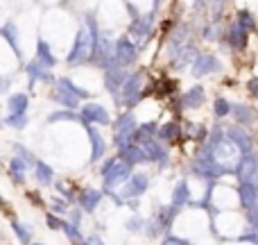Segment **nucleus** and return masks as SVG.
Wrapping results in <instances>:
<instances>
[{
    "label": "nucleus",
    "instance_id": "obj_1",
    "mask_svg": "<svg viewBox=\"0 0 258 245\" xmlns=\"http://www.w3.org/2000/svg\"><path fill=\"white\" fill-rule=\"evenodd\" d=\"M134 173V166L127 164L120 157H104L100 164V175H102V191H116L118 186L127 182Z\"/></svg>",
    "mask_w": 258,
    "mask_h": 245
},
{
    "label": "nucleus",
    "instance_id": "obj_2",
    "mask_svg": "<svg viewBox=\"0 0 258 245\" xmlns=\"http://www.w3.org/2000/svg\"><path fill=\"white\" fill-rule=\"evenodd\" d=\"M93 36H91V32L86 30L84 23H80V27H77V34L75 39H73V45L71 50H68L66 55V64L68 66H82V64H91V57H93Z\"/></svg>",
    "mask_w": 258,
    "mask_h": 245
},
{
    "label": "nucleus",
    "instance_id": "obj_3",
    "mask_svg": "<svg viewBox=\"0 0 258 245\" xmlns=\"http://www.w3.org/2000/svg\"><path fill=\"white\" fill-rule=\"evenodd\" d=\"M154 12L150 14H141L138 18H132L129 21V27H127V34L132 36V41L138 45V48H145L147 39L152 36V32H154Z\"/></svg>",
    "mask_w": 258,
    "mask_h": 245
},
{
    "label": "nucleus",
    "instance_id": "obj_4",
    "mask_svg": "<svg viewBox=\"0 0 258 245\" xmlns=\"http://www.w3.org/2000/svg\"><path fill=\"white\" fill-rule=\"evenodd\" d=\"M113 127V143H116V148L125 145L134 138V132H136L138 127V121L136 116H134L132 109H125L122 114H118V118L111 123Z\"/></svg>",
    "mask_w": 258,
    "mask_h": 245
},
{
    "label": "nucleus",
    "instance_id": "obj_5",
    "mask_svg": "<svg viewBox=\"0 0 258 245\" xmlns=\"http://www.w3.org/2000/svg\"><path fill=\"white\" fill-rule=\"evenodd\" d=\"M143 84H145V71H134L127 75L125 86H122V105L127 109H134L143 100Z\"/></svg>",
    "mask_w": 258,
    "mask_h": 245
},
{
    "label": "nucleus",
    "instance_id": "obj_6",
    "mask_svg": "<svg viewBox=\"0 0 258 245\" xmlns=\"http://www.w3.org/2000/svg\"><path fill=\"white\" fill-rule=\"evenodd\" d=\"M102 73H104V89H107V93L111 95L116 105H122V86H125L129 71L125 66H113Z\"/></svg>",
    "mask_w": 258,
    "mask_h": 245
},
{
    "label": "nucleus",
    "instance_id": "obj_7",
    "mask_svg": "<svg viewBox=\"0 0 258 245\" xmlns=\"http://www.w3.org/2000/svg\"><path fill=\"white\" fill-rule=\"evenodd\" d=\"M138 55H141V48L134 43L129 34H120L116 39V59L120 66H125V68L134 66L138 62Z\"/></svg>",
    "mask_w": 258,
    "mask_h": 245
},
{
    "label": "nucleus",
    "instance_id": "obj_8",
    "mask_svg": "<svg viewBox=\"0 0 258 245\" xmlns=\"http://www.w3.org/2000/svg\"><path fill=\"white\" fill-rule=\"evenodd\" d=\"M82 127H84V132H86V136H89V143H91V148H89V161L91 164H100V161L107 157V141H104V136L98 132V127L95 125H91V123H82Z\"/></svg>",
    "mask_w": 258,
    "mask_h": 245
},
{
    "label": "nucleus",
    "instance_id": "obj_9",
    "mask_svg": "<svg viewBox=\"0 0 258 245\" xmlns=\"http://www.w3.org/2000/svg\"><path fill=\"white\" fill-rule=\"evenodd\" d=\"M80 123H91V125H111V116H109L107 107L100 103H82L80 107Z\"/></svg>",
    "mask_w": 258,
    "mask_h": 245
},
{
    "label": "nucleus",
    "instance_id": "obj_10",
    "mask_svg": "<svg viewBox=\"0 0 258 245\" xmlns=\"http://www.w3.org/2000/svg\"><path fill=\"white\" fill-rule=\"evenodd\" d=\"M236 175L240 182H249L251 186L258 188V157L254 152L249 155H242L236 164Z\"/></svg>",
    "mask_w": 258,
    "mask_h": 245
},
{
    "label": "nucleus",
    "instance_id": "obj_11",
    "mask_svg": "<svg viewBox=\"0 0 258 245\" xmlns=\"http://www.w3.org/2000/svg\"><path fill=\"white\" fill-rule=\"evenodd\" d=\"M143 150H145L147 159H150V164H156L159 168H168L170 166V150L165 148L163 141H159V138H150V141L141 143Z\"/></svg>",
    "mask_w": 258,
    "mask_h": 245
},
{
    "label": "nucleus",
    "instance_id": "obj_12",
    "mask_svg": "<svg viewBox=\"0 0 258 245\" xmlns=\"http://www.w3.org/2000/svg\"><path fill=\"white\" fill-rule=\"evenodd\" d=\"M25 75H27L30 86H34L36 82H45V84H54V82H57V77L52 75V68L43 66L36 57L30 59V62L25 64Z\"/></svg>",
    "mask_w": 258,
    "mask_h": 245
},
{
    "label": "nucleus",
    "instance_id": "obj_13",
    "mask_svg": "<svg viewBox=\"0 0 258 245\" xmlns=\"http://www.w3.org/2000/svg\"><path fill=\"white\" fill-rule=\"evenodd\" d=\"M150 188V177L145 173H132V177L120 186V198L129 200V198H141L143 193Z\"/></svg>",
    "mask_w": 258,
    "mask_h": 245
},
{
    "label": "nucleus",
    "instance_id": "obj_14",
    "mask_svg": "<svg viewBox=\"0 0 258 245\" xmlns=\"http://www.w3.org/2000/svg\"><path fill=\"white\" fill-rule=\"evenodd\" d=\"M188 43H192V32L188 25H177L168 39V57L174 59Z\"/></svg>",
    "mask_w": 258,
    "mask_h": 245
},
{
    "label": "nucleus",
    "instance_id": "obj_15",
    "mask_svg": "<svg viewBox=\"0 0 258 245\" xmlns=\"http://www.w3.org/2000/svg\"><path fill=\"white\" fill-rule=\"evenodd\" d=\"M0 36L5 39V43L9 45L14 55H16V62H23V48H21V32H18L16 21H5L0 25Z\"/></svg>",
    "mask_w": 258,
    "mask_h": 245
},
{
    "label": "nucleus",
    "instance_id": "obj_16",
    "mask_svg": "<svg viewBox=\"0 0 258 245\" xmlns=\"http://www.w3.org/2000/svg\"><path fill=\"white\" fill-rule=\"evenodd\" d=\"M227 132V136L231 138V143L238 148V152L242 155H249V152H254V138L249 136V132H247L242 125H236V127H229L224 129Z\"/></svg>",
    "mask_w": 258,
    "mask_h": 245
},
{
    "label": "nucleus",
    "instance_id": "obj_17",
    "mask_svg": "<svg viewBox=\"0 0 258 245\" xmlns=\"http://www.w3.org/2000/svg\"><path fill=\"white\" fill-rule=\"evenodd\" d=\"M222 64L213 57V55H197V59L190 64V73L195 77H206V75H213V73H220Z\"/></svg>",
    "mask_w": 258,
    "mask_h": 245
},
{
    "label": "nucleus",
    "instance_id": "obj_18",
    "mask_svg": "<svg viewBox=\"0 0 258 245\" xmlns=\"http://www.w3.org/2000/svg\"><path fill=\"white\" fill-rule=\"evenodd\" d=\"M104 198V191H100V188L95 186H84L80 193H77V205L84 209V214H95V209H98V205L102 202Z\"/></svg>",
    "mask_w": 258,
    "mask_h": 245
},
{
    "label": "nucleus",
    "instance_id": "obj_19",
    "mask_svg": "<svg viewBox=\"0 0 258 245\" xmlns=\"http://www.w3.org/2000/svg\"><path fill=\"white\" fill-rule=\"evenodd\" d=\"M118 157H120V159H125L127 164H132V166L150 164V159H147L143 145H141V143H134V141H129V143H125V145L118 148Z\"/></svg>",
    "mask_w": 258,
    "mask_h": 245
},
{
    "label": "nucleus",
    "instance_id": "obj_20",
    "mask_svg": "<svg viewBox=\"0 0 258 245\" xmlns=\"http://www.w3.org/2000/svg\"><path fill=\"white\" fill-rule=\"evenodd\" d=\"M27 170H30V164H27L25 159H21L18 155H14L12 161H9V166H7V175H9V179L14 182V186H25Z\"/></svg>",
    "mask_w": 258,
    "mask_h": 245
},
{
    "label": "nucleus",
    "instance_id": "obj_21",
    "mask_svg": "<svg viewBox=\"0 0 258 245\" xmlns=\"http://www.w3.org/2000/svg\"><path fill=\"white\" fill-rule=\"evenodd\" d=\"M247 36H249V32L242 30L236 21H233L231 25L224 30V41H227V45H229V48H233V50H242V48H245V45H247Z\"/></svg>",
    "mask_w": 258,
    "mask_h": 245
},
{
    "label": "nucleus",
    "instance_id": "obj_22",
    "mask_svg": "<svg viewBox=\"0 0 258 245\" xmlns=\"http://www.w3.org/2000/svg\"><path fill=\"white\" fill-rule=\"evenodd\" d=\"M50 100H54V103L63 109H75V112H80V107H82V100L77 98L75 93H71V91L61 89V86H54V93L50 95Z\"/></svg>",
    "mask_w": 258,
    "mask_h": 245
},
{
    "label": "nucleus",
    "instance_id": "obj_23",
    "mask_svg": "<svg viewBox=\"0 0 258 245\" xmlns=\"http://www.w3.org/2000/svg\"><path fill=\"white\" fill-rule=\"evenodd\" d=\"M32 170H34V182L39 184V186H52L54 184V168L48 164V161L36 159V164Z\"/></svg>",
    "mask_w": 258,
    "mask_h": 245
},
{
    "label": "nucleus",
    "instance_id": "obj_24",
    "mask_svg": "<svg viewBox=\"0 0 258 245\" xmlns=\"http://www.w3.org/2000/svg\"><path fill=\"white\" fill-rule=\"evenodd\" d=\"M204 100H206L204 86L195 84V86H190V89L181 95V107L183 109H200L202 105H204Z\"/></svg>",
    "mask_w": 258,
    "mask_h": 245
},
{
    "label": "nucleus",
    "instance_id": "obj_25",
    "mask_svg": "<svg viewBox=\"0 0 258 245\" xmlns=\"http://www.w3.org/2000/svg\"><path fill=\"white\" fill-rule=\"evenodd\" d=\"M34 57L39 59V62L43 64V66H48V68H54V66H57V64H59V59H57V55H54L52 45H50L45 39H39V41H36Z\"/></svg>",
    "mask_w": 258,
    "mask_h": 245
},
{
    "label": "nucleus",
    "instance_id": "obj_26",
    "mask_svg": "<svg viewBox=\"0 0 258 245\" xmlns=\"http://www.w3.org/2000/svg\"><path fill=\"white\" fill-rule=\"evenodd\" d=\"M30 109V93H9L7 95V112L9 114H27Z\"/></svg>",
    "mask_w": 258,
    "mask_h": 245
},
{
    "label": "nucleus",
    "instance_id": "obj_27",
    "mask_svg": "<svg viewBox=\"0 0 258 245\" xmlns=\"http://www.w3.org/2000/svg\"><path fill=\"white\" fill-rule=\"evenodd\" d=\"M170 205H172L174 209H183L186 205H190V188H188V182H186V179H181V182L174 186Z\"/></svg>",
    "mask_w": 258,
    "mask_h": 245
},
{
    "label": "nucleus",
    "instance_id": "obj_28",
    "mask_svg": "<svg viewBox=\"0 0 258 245\" xmlns=\"http://www.w3.org/2000/svg\"><path fill=\"white\" fill-rule=\"evenodd\" d=\"M54 86H61V89H66V91H71V93H75L77 98L82 100V103L91 98V91H89V89H82L80 84H75V80H73V77H66V75L57 77V82H54Z\"/></svg>",
    "mask_w": 258,
    "mask_h": 245
},
{
    "label": "nucleus",
    "instance_id": "obj_29",
    "mask_svg": "<svg viewBox=\"0 0 258 245\" xmlns=\"http://www.w3.org/2000/svg\"><path fill=\"white\" fill-rule=\"evenodd\" d=\"M177 214H179V209H174L172 205H163V207H159V209H156L154 218H156V223L161 225V229H163V232H168Z\"/></svg>",
    "mask_w": 258,
    "mask_h": 245
},
{
    "label": "nucleus",
    "instance_id": "obj_30",
    "mask_svg": "<svg viewBox=\"0 0 258 245\" xmlns=\"http://www.w3.org/2000/svg\"><path fill=\"white\" fill-rule=\"evenodd\" d=\"M156 132H159V123H141L136 127V132H134V138L132 141L134 143H145V141H150V138H154L156 136Z\"/></svg>",
    "mask_w": 258,
    "mask_h": 245
},
{
    "label": "nucleus",
    "instance_id": "obj_31",
    "mask_svg": "<svg viewBox=\"0 0 258 245\" xmlns=\"http://www.w3.org/2000/svg\"><path fill=\"white\" fill-rule=\"evenodd\" d=\"M231 114L236 116L238 125H242V127H249V125L256 121V112L251 107H247V105H233Z\"/></svg>",
    "mask_w": 258,
    "mask_h": 245
},
{
    "label": "nucleus",
    "instance_id": "obj_32",
    "mask_svg": "<svg viewBox=\"0 0 258 245\" xmlns=\"http://www.w3.org/2000/svg\"><path fill=\"white\" fill-rule=\"evenodd\" d=\"M256 195H258V188L256 186H251L249 182H240V186H238V198H240L242 209H245V211L249 209V207L254 205Z\"/></svg>",
    "mask_w": 258,
    "mask_h": 245
},
{
    "label": "nucleus",
    "instance_id": "obj_33",
    "mask_svg": "<svg viewBox=\"0 0 258 245\" xmlns=\"http://www.w3.org/2000/svg\"><path fill=\"white\" fill-rule=\"evenodd\" d=\"M48 123H80V112L75 109H57L48 114Z\"/></svg>",
    "mask_w": 258,
    "mask_h": 245
},
{
    "label": "nucleus",
    "instance_id": "obj_34",
    "mask_svg": "<svg viewBox=\"0 0 258 245\" xmlns=\"http://www.w3.org/2000/svg\"><path fill=\"white\" fill-rule=\"evenodd\" d=\"M197 55H200V50H197V45L195 43H188L186 48L181 50V53L174 57V66L177 68H186L188 64H192L197 59Z\"/></svg>",
    "mask_w": 258,
    "mask_h": 245
},
{
    "label": "nucleus",
    "instance_id": "obj_35",
    "mask_svg": "<svg viewBox=\"0 0 258 245\" xmlns=\"http://www.w3.org/2000/svg\"><path fill=\"white\" fill-rule=\"evenodd\" d=\"M179 125L177 123H163V125H159V132H156V138L159 141H163V143H172V141H177L179 138Z\"/></svg>",
    "mask_w": 258,
    "mask_h": 245
},
{
    "label": "nucleus",
    "instance_id": "obj_36",
    "mask_svg": "<svg viewBox=\"0 0 258 245\" xmlns=\"http://www.w3.org/2000/svg\"><path fill=\"white\" fill-rule=\"evenodd\" d=\"M9 227H12V232L16 234V241L21 245H30L32 243V229L27 227V225H23L21 220L14 218L12 223H9Z\"/></svg>",
    "mask_w": 258,
    "mask_h": 245
},
{
    "label": "nucleus",
    "instance_id": "obj_37",
    "mask_svg": "<svg viewBox=\"0 0 258 245\" xmlns=\"http://www.w3.org/2000/svg\"><path fill=\"white\" fill-rule=\"evenodd\" d=\"M3 123L7 125V127L16 129V132H21V129L27 127V123H30V116H27V114H7V116L3 118Z\"/></svg>",
    "mask_w": 258,
    "mask_h": 245
},
{
    "label": "nucleus",
    "instance_id": "obj_38",
    "mask_svg": "<svg viewBox=\"0 0 258 245\" xmlns=\"http://www.w3.org/2000/svg\"><path fill=\"white\" fill-rule=\"evenodd\" d=\"M61 232H63V236H66L71 243L84 241V234H82V229L77 227V225H73L71 220H61Z\"/></svg>",
    "mask_w": 258,
    "mask_h": 245
},
{
    "label": "nucleus",
    "instance_id": "obj_39",
    "mask_svg": "<svg viewBox=\"0 0 258 245\" xmlns=\"http://www.w3.org/2000/svg\"><path fill=\"white\" fill-rule=\"evenodd\" d=\"M71 202L66 200V198L61 195H52V200H50V211L57 216H68V211H71Z\"/></svg>",
    "mask_w": 258,
    "mask_h": 245
},
{
    "label": "nucleus",
    "instance_id": "obj_40",
    "mask_svg": "<svg viewBox=\"0 0 258 245\" xmlns=\"http://www.w3.org/2000/svg\"><path fill=\"white\" fill-rule=\"evenodd\" d=\"M236 23L242 27V30H247V32H254L256 30V18L251 16V12H247V9H240V12H238Z\"/></svg>",
    "mask_w": 258,
    "mask_h": 245
},
{
    "label": "nucleus",
    "instance_id": "obj_41",
    "mask_svg": "<svg viewBox=\"0 0 258 245\" xmlns=\"http://www.w3.org/2000/svg\"><path fill=\"white\" fill-rule=\"evenodd\" d=\"M14 155H18V157H21V159H25L27 164H30V168H34L36 159H39V157H36L34 152L30 150V148H25V145H23V143H14Z\"/></svg>",
    "mask_w": 258,
    "mask_h": 245
},
{
    "label": "nucleus",
    "instance_id": "obj_42",
    "mask_svg": "<svg viewBox=\"0 0 258 245\" xmlns=\"http://www.w3.org/2000/svg\"><path fill=\"white\" fill-rule=\"evenodd\" d=\"M52 186H54V191H57V193H59V195H61V198H66V200L71 202V205H77V193L73 191V188L68 186L66 182H54Z\"/></svg>",
    "mask_w": 258,
    "mask_h": 245
},
{
    "label": "nucleus",
    "instance_id": "obj_43",
    "mask_svg": "<svg viewBox=\"0 0 258 245\" xmlns=\"http://www.w3.org/2000/svg\"><path fill=\"white\" fill-rule=\"evenodd\" d=\"M231 107H233V105L229 103L227 98H215V103H213V114H215V118L229 116V114H231Z\"/></svg>",
    "mask_w": 258,
    "mask_h": 245
},
{
    "label": "nucleus",
    "instance_id": "obj_44",
    "mask_svg": "<svg viewBox=\"0 0 258 245\" xmlns=\"http://www.w3.org/2000/svg\"><path fill=\"white\" fill-rule=\"evenodd\" d=\"M125 229L127 232H134V234L143 232V229H145V220H143V216H138V214L129 216L127 223H125Z\"/></svg>",
    "mask_w": 258,
    "mask_h": 245
},
{
    "label": "nucleus",
    "instance_id": "obj_45",
    "mask_svg": "<svg viewBox=\"0 0 258 245\" xmlns=\"http://www.w3.org/2000/svg\"><path fill=\"white\" fill-rule=\"evenodd\" d=\"M143 232L147 234V236L150 238H159L161 234H165L163 229H161V225L156 223V218H150V220H145V229H143Z\"/></svg>",
    "mask_w": 258,
    "mask_h": 245
},
{
    "label": "nucleus",
    "instance_id": "obj_46",
    "mask_svg": "<svg viewBox=\"0 0 258 245\" xmlns=\"http://www.w3.org/2000/svg\"><path fill=\"white\" fill-rule=\"evenodd\" d=\"M82 218H84V209L80 205H73L71 211H68V220L73 225H77V227H82Z\"/></svg>",
    "mask_w": 258,
    "mask_h": 245
},
{
    "label": "nucleus",
    "instance_id": "obj_47",
    "mask_svg": "<svg viewBox=\"0 0 258 245\" xmlns=\"http://www.w3.org/2000/svg\"><path fill=\"white\" fill-rule=\"evenodd\" d=\"M247 223L251 225V229H258V195H256L254 205L247 209Z\"/></svg>",
    "mask_w": 258,
    "mask_h": 245
},
{
    "label": "nucleus",
    "instance_id": "obj_48",
    "mask_svg": "<svg viewBox=\"0 0 258 245\" xmlns=\"http://www.w3.org/2000/svg\"><path fill=\"white\" fill-rule=\"evenodd\" d=\"M45 225H48V229H52V232H61V218H59L57 214H52V211L45 214Z\"/></svg>",
    "mask_w": 258,
    "mask_h": 245
},
{
    "label": "nucleus",
    "instance_id": "obj_49",
    "mask_svg": "<svg viewBox=\"0 0 258 245\" xmlns=\"http://www.w3.org/2000/svg\"><path fill=\"white\" fill-rule=\"evenodd\" d=\"M218 30H220V27H218V21H211L209 25L202 30V36H204L206 41H215V39H218Z\"/></svg>",
    "mask_w": 258,
    "mask_h": 245
},
{
    "label": "nucleus",
    "instance_id": "obj_50",
    "mask_svg": "<svg viewBox=\"0 0 258 245\" xmlns=\"http://www.w3.org/2000/svg\"><path fill=\"white\" fill-rule=\"evenodd\" d=\"M163 245H192L188 238H181V236H174L172 232H165L163 234Z\"/></svg>",
    "mask_w": 258,
    "mask_h": 245
},
{
    "label": "nucleus",
    "instance_id": "obj_51",
    "mask_svg": "<svg viewBox=\"0 0 258 245\" xmlns=\"http://www.w3.org/2000/svg\"><path fill=\"white\" fill-rule=\"evenodd\" d=\"M238 241H240V243H254V245H258V229H249L247 234H240V236H238Z\"/></svg>",
    "mask_w": 258,
    "mask_h": 245
},
{
    "label": "nucleus",
    "instance_id": "obj_52",
    "mask_svg": "<svg viewBox=\"0 0 258 245\" xmlns=\"http://www.w3.org/2000/svg\"><path fill=\"white\" fill-rule=\"evenodd\" d=\"M247 93H249L251 98H258V75L249 77V82H247Z\"/></svg>",
    "mask_w": 258,
    "mask_h": 245
},
{
    "label": "nucleus",
    "instance_id": "obj_53",
    "mask_svg": "<svg viewBox=\"0 0 258 245\" xmlns=\"http://www.w3.org/2000/svg\"><path fill=\"white\" fill-rule=\"evenodd\" d=\"M9 86H12V80H9V77H0V98H3V95H7Z\"/></svg>",
    "mask_w": 258,
    "mask_h": 245
},
{
    "label": "nucleus",
    "instance_id": "obj_54",
    "mask_svg": "<svg viewBox=\"0 0 258 245\" xmlns=\"http://www.w3.org/2000/svg\"><path fill=\"white\" fill-rule=\"evenodd\" d=\"M125 9H127V14H129V21H132V18H138V16H141V12H138V9L134 7L132 3H127V0H125Z\"/></svg>",
    "mask_w": 258,
    "mask_h": 245
},
{
    "label": "nucleus",
    "instance_id": "obj_55",
    "mask_svg": "<svg viewBox=\"0 0 258 245\" xmlns=\"http://www.w3.org/2000/svg\"><path fill=\"white\" fill-rule=\"evenodd\" d=\"M89 238H91V241H93V245H107V243H104L100 236H95V234H93V236H89Z\"/></svg>",
    "mask_w": 258,
    "mask_h": 245
},
{
    "label": "nucleus",
    "instance_id": "obj_56",
    "mask_svg": "<svg viewBox=\"0 0 258 245\" xmlns=\"http://www.w3.org/2000/svg\"><path fill=\"white\" fill-rule=\"evenodd\" d=\"M159 7H161V0H152V12L156 14V9H159Z\"/></svg>",
    "mask_w": 258,
    "mask_h": 245
},
{
    "label": "nucleus",
    "instance_id": "obj_57",
    "mask_svg": "<svg viewBox=\"0 0 258 245\" xmlns=\"http://www.w3.org/2000/svg\"><path fill=\"white\" fill-rule=\"evenodd\" d=\"M73 245H93V241H91V238H84V241H80V243H73Z\"/></svg>",
    "mask_w": 258,
    "mask_h": 245
},
{
    "label": "nucleus",
    "instance_id": "obj_58",
    "mask_svg": "<svg viewBox=\"0 0 258 245\" xmlns=\"http://www.w3.org/2000/svg\"><path fill=\"white\" fill-rule=\"evenodd\" d=\"M0 207H3V209H7V202H5V198L0 195Z\"/></svg>",
    "mask_w": 258,
    "mask_h": 245
},
{
    "label": "nucleus",
    "instance_id": "obj_59",
    "mask_svg": "<svg viewBox=\"0 0 258 245\" xmlns=\"http://www.w3.org/2000/svg\"><path fill=\"white\" fill-rule=\"evenodd\" d=\"M30 245H32V243H30ZM34 245H43V243H34Z\"/></svg>",
    "mask_w": 258,
    "mask_h": 245
},
{
    "label": "nucleus",
    "instance_id": "obj_60",
    "mask_svg": "<svg viewBox=\"0 0 258 245\" xmlns=\"http://www.w3.org/2000/svg\"><path fill=\"white\" fill-rule=\"evenodd\" d=\"M222 3H224V0H222Z\"/></svg>",
    "mask_w": 258,
    "mask_h": 245
}]
</instances>
